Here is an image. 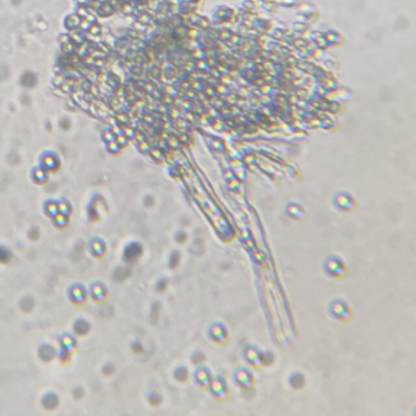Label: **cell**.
<instances>
[{
	"label": "cell",
	"instance_id": "1",
	"mask_svg": "<svg viewBox=\"0 0 416 416\" xmlns=\"http://www.w3.org/2000/svg\"><path fill=\"white\" fill-rule=\"evenodd\" d=\"M323 272L328 277L335 280H342L347 275L348 267L345 261L337 255H332L324 261Z\"/></svg>",
	"mask_w": 416,
	"mask_h": 416
},
{
	"label": "cell",
	"instance_id": "3",
	"mask_svg": "<svg viewBox=\"0 0 416 416\" xmlns=\"http://www.w3.org/2000/svg\"><path fill=\"white\" fill-rule=\"evenodd\" d=\"M289 384L291 388L293 389V390H302L306 384L305 376L301 372H293L289 376Z\"/></svg>",
	"mask_w": 416,
	"mask_h": 416
},
{
	"label": "cell",
	"instance_id": "2",
	"mask_svg": "<svg viewBox=\"0 0 416 416\" xmlns=\"http://www.w3.org/2000/svg\"><path fill=\"white\" fill-rule=\"evenodd\" d=\"M329 312L331 317L341 322H348L352 318V310L346 300L334 299L329 306Z\"/></svg>",
	"mask_w": 416,
	"mask_h": 416
}]
</instances>
